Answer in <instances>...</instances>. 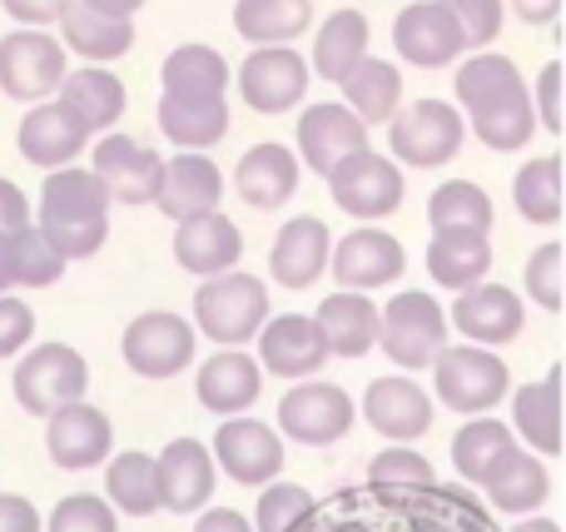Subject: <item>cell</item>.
<instances>
[{
  "label": "cell",
  "instance_id": "1",
  "mask_svg": "<svg viewBox=\"0 0 566 532\" xmlns=\"http://www.w3.org/2000/svg\"><path fill=\"white\" fill-rule=\"evenodd\" d=\"M298 532H497L488 508L462 488H363L313 508Z\"/></svg>",
  "mask_w": 566,
  "mask_h": 532
},
{
  "label": "cell",
  "instance_id": "2",
  "mask_svg": "<svg viewBox=\"0 0 566 532\" xmlns=\"http://www.w3.org/2000/svg\"><path fill=\"white\" fill-rule=\"evenodd\" d=\"M109 195L90 169L65 165V169H50L45 189H40V239L55 249L60 259H90L105 249L109 234Z\"/></svg>",
  "mask_w": 566,
  "mask_h": 532
},
{
  "label": "cell",
  "instance_id": "3",
  "mask_svg": "<svg viewBox=\"0 0 566 532\" xmlns=\"http://www.w3.org/2000/svg\"><path fill=\"white\" fill-rule=\"evenodd\" d=\"M378 344L398 368H432V358L448 348V314L432 294L408 289L392 294L388 309H378Z\"/></svg>",
  "mask_w": 566,
  "mask_h": 532
},
{
  "label": "cell",
  "instance_id": "4",
  "mask_svg": "<svg viewBox=\"0 0 566 532\" xmlns=\"http://www.w3.org/2000/svg\"><path fill=\"white\" fill-rule=\"evenodd\" d=\"M195 324L214 344L239 348L269 324V289L254 274H219L195 289Z\"/></svg>",
  "mask_w": 566,
  "mask_h": 532
},
{
  "label": "cell",
  "instance_id": "5",
  "mask_svg": "<svg viewBox=\"0 0 566 532\" xmlns=\"http://www.w3.org/2000/svg\"><path fill=\"white\" fill-rule=\"evenodd\" d=\"M468 139V119L448 105V100H412L408 109L388 119V149L392 165H412V169H438Z\"/></svg>",
  "mask_w": 566,
  "mask_h": 532
},
{
  "label": "cell",
  "instance_id": "6",
  "mask_svg": "<svg viewBox=\"0 0 566 532\" xmlns=\"http://www.w3.org/2000/svg\"><path fill=\"white\" fill-rule=\"evenodd\" d=\"M432 384H438V398L448 408L468 418H482L512 394V374L492 348L462 344V348H442L432 358Z\"/></svg>",
  "mask_w": 566,
  "mask_h": 532
},
{
  "label": "cell",
  "instance_id": "7",
  "mask_svg": "<svg viewBox=\"0 0 566 532\" xmlns=\"http://www.w3.org/2000/svg\"><path fill=\"white\" fill-rule=\"evenodd\" d=\"M90 364L70 344H40L15 364V404L35 418H50L70 404H85Z\"/></svg>",
  "mask_w": 566,
  "mask_h": 532
},
{
  "label": "cell",
  "instance_id": "8",
  "mask_svg": "<svg viewBox=\"0 0 566 532\" xmlns=\"http://www.w3.org/2000/svg\"><path fill=\"white\" fill-rule=\"evenodd\" d=\"M65 75H70V55L45 30H10V35L0 40V90H6L10 100L45 105Z\"/></svg>",
  "mask_w": 566,
  "mask_h": 532
},
{
  "label": "cell",
  "instance_id": "9",
  "mask_svg": "<svg viewBox=\"0 0 566 532\" xmlns=\"http://www.w3.org/2000/svg\"><path fill=\"white\" fill-rule=\"evenodd\" d=\"M308 60L293 45H259L234 70V85L254 115H289L303 95H308Z\"/></svg>",
  "mask_w": 566,
  "mask_h": 532
},
{
  "label": "cell",
  "instance_id": "10",
  "mask_svg": "<svg viewBox=\"0 0 566 532\" xmlns=\"http://www.w3.org/2000/svg\"><path fill=\"white\" fill-rule=\"evenodd\" d=\"M333 205L353 219H388L392 209L402 205V169L392 165L388 155H373V149H358L348 155L338 169L328 175Z\"/></svg>",
  "mask_w": 566,
  "mask_h": 532
},
{
  "label": "cell",
  "instance_id": "11",
  "mask_svg": "<svg viewBox=\"0 0 566 532\" xmlns=\"http://www.w3.org/2000/svg\"><path fill=\"white\" fill-rule=\"evenodd\" d=\"M353 418H358V408H353V398L338 384H298L279 398V428L293 444H308V448L338 444L353 428Z\"/></svg>",
  "mask_w": 566,
  "mask_h": 532
},
{
  "label": "cell",
  "instance_id": "12",
  "mask_svg": "<svg viewBox=\"0 0 566 532\" xmlns=\"http://www.w3.org/2000/svg\"><path fill=\"white\" fill-rule=\"evenodd\" d=\"M125 364L135 368L139 378H175L195 364V328L179 314H139L135 324L125 328Z\"/></svg>",
  "mask_w": 566,
  "mask_h": 532
},
{
  "label": "cell",
  "instance_id": "13",
  "mask_svg": "<svg viewBox=\"0 0 566 532\" xmlns=\"http://www.w3.org/2000/svg\"><path fill=\"white\" fill-rule=\"evenodd\" d=\"M402 269H408L402 244L373 225L353 229L333 244V279L343 284V294H373L382 284H398Z\"/></svg>",
  "mask_w": 566,
  "mask_h": 532
},
{
  "label": "cell",
  "instance_id": "14",
  "mask_svg": "<svg viewBox=\"0 0 566 532\" xmlns=\"http://www.w3.org/2000/svg\"><path fill=\"white\" fill-rule=\"evenodd\" d=\"M392 45L408 65L418 70H442L468 50L462 40V25L452 20V10L442 0H412L398 20H392Z\"/></svg>",
  "mask_w": 566,
  "mask_h": 532
},
{
  "label": "cell",
  "instance_id": "15",
  "mask_svg": "<svg viewBox=\"0 0 566 532\" xmlns=\"http://www.w3.org/2000/svg\"><path fill=\"white\" fill-rule=\"evenodd\" d=\"M159 169H165V159L149 145H139V139H129V135H105L95 145L90 175H95L99 185H105V195L119 199V205H155Z\"/></svg>",
  "mask_w": 566,
  "mask_h": 532
},
{
  "label": "cell",
  "instance_id": "16",
  "mask_svg": "<svg viewBox=\"0 0 566 532\" xmlns=\"http://www.w3.org/2000/svg\"><path fill=\"white\" fill-rule=\"evenodd\" d=\"M358 149H368V125L348 105H308L298 115V155L313 175L328 179Z\"/></svg>",
  "mask_w": 566,
  "mask_h": 532
},
{
  "label": "cell",
  "instance_id": "17",
  "mask_svg": "<svg viewBox=\"0 0 566 532\" xmlns=\"http://www.w3.org/2000/svg\"><path fill=\"white\" fill-rule=\"evenodd\" d=\"M214 463L244 488L274 483L283 473V444L274 428L259 424V418H229L214 434Z\"/></svg>",
  "mask_w": 566,
  "mask_h": 532
},
{
  "label": "cell",
  "instance_id": "18",
  "mask_svg": "<svg viewBox=\"0 0 566 532\" xmlns=\"http://www.w3.org/2000/svg\"><path fill=\"white\" fill-rule=\"evenodd\" d=\"M363 418L368 428H378L382 438L408 448L412 438H422L432 428V398L422 394L412 378L388 374V378H373L368 394H363Z\"/></svg>",
  "mask_w": 566,
  "mask_h": 532
},
{
  "label": "cell",
  "instance_id": "19",
  "mask_svg": "<svg viewBox=\"0 0 566 532\" xmlns=\"http://www.w3.org/2000/svg\"><path fill=\"white\" fill-rule=\"evenodd\" d=\"M219 199H224V175L209 155H175L165 159L159 169V195L155 205L165 209L169 219H199V215H214Z\"/></svg>",
  "mask_w": 566,
  "mask_h": 532
},
{
  "label": "cell",
  "instance_id": "20",
  "mask_svg": "<svg viewBox=\"0 0 566 532\" xmlns=\"http://www.w3.org/2000/svg\"><path fill=\"white\" fill-rule=\"evenodd\" d=\"M159 473V508L169 513H199L214 493V458L199 438H175L165 453L155 458Z\"/></svg>",
  "mask_w": 566,
  "mask_h": 532
},
{
  "label": "cell",
  "instance_id": "21",
  "mask_svg": "<svg viewBox=\"0 0 566 532\" xmlns=\"http://www.w3.org/2000/svg\"><path fill=\"white\" fill-rule=\"evenodd\" d=\"M109 444H115L109 418L99 414L95 404H70V408H60V414L45 418V448L60 468H70V473L105 463Z\"/></svg>",
  "mask_w": 566,
  "mask_h": 532
},
{
  "label": "cell",
  "instance_id": "22",
  "mask_svg": "<svg viewBox=\"0 0 566 532\" xmlns=\"http://www.w3.org/2000/svg\"><path fill=\"white\" fill-rule=\"evenodd\" d=\"M328 358L313 314H279L259 328V368L279 378H313Z\"/></svg>",
  "mask_w": 566,
  "mask_h": 532
},
{
  "label": "cell",
  "instance_id": "23",
  "mask_svg": "<svg viewBox=\"0 0 566 532\" xmlns=\"http://www.w3.org/2000/svg\"><path fill=\"white\" fill-rule=\"evenodd\" d=\"M239 254H244V234L229 215H199V219H185L175 234V259L179 269L199 279H219V274H234Z\"/></svg>",
  "mask_w": 566,
  "mask_h": 532
},
{
  "label": "cell",
  "instance_id": "24",
  "mask_svg": "<svg viewBox=\"0 0 566 532\" xmlns=\"http://www.w3.org/2000/svg\"><path fill=\"white\" fill-rule=\"evenodd\" d=\"M452 328H462L478 348L512 344L522 334V299L507 284H472L452 304Z\"/></svg>",
  "mask_w": 566,
  "mask_h": 532
},
{
  "label": "cell",
  "instance_id": "25",
  "mask_svg": "<svg viewBox=\"0 0 566 532\" xmlns=\"http://www.w3.org/2000/svg\"><path fill=\"white\" fill-rule=\"evenodd\" d=\"M15 145H20V155H25L30 165H40L50 175V169L75 165V155L90 145V135L80 129V119L70 115L60 100H45V105H35L25 119H20Z\"/></svg>",
  "mask_w": 566,
  "mask_h": 532
},
{
  "label": "cell",
  "instance_id": "26",
  "mask_svg": "<svg viewBox=\"0 0 566 532\" xmlns=\"http://www.w3.org/2000/svg\"><path fill=\"white\" fill-rule=\"evenodd\" d=\"M328 225L313 215H298L274 234V249H269V274L279 279L283 289H308L313 279L328 269Z\"/></svg>",
  "mask_w": 566,
  "mask_h": 532
},
{
  "label": "cell",
  "instance_id": "27",
  "mask_svg": "<svg viewBox=\"0 0 566 532\" xmlns=\"http://www.w3.org/2000/svg\"><path fill=\"white\" fill-rule=\"evenodd\" d=\"M264 388V368L254 364L249 354L239 348H224V354H209V364H199V378H195V394L209 414H224V418H239L249 404L259 398Z\"/></svg>",
  "mask_w": 566,
  "mask_h": 532
},
{
  "label": "cell",
  "instance_id": "28",
  "mask_svg": "<svg viewBox=\"0 0 566 532\" xmlns=\"http://www.w3.org/2000/svg\"><path fill=\"white\" fill-rule=\"evenodd\" d=\"M318 324V338L328 354L338 358H363L373 344H378V304L368 294H328L313 314Z\"/></svg>",
  "mask_w": 566,
  "mask_h": 532
},
{
  "label": "cell",
  "instance_id": "29",
  "mask_svg": "<svg viewBox=\"0 0 566 532\" xmlns=\"http://www.w3.org/2000/svg\"><path fill=\"white\" fill-rule=\"evenodd\" d=\"M234 189L244 205L254 209H279L289 205V195L298 189V155H289V145H254L234 169Z\"/></svg>",
  "mask_w": 566,
  "mask_h": 532
},
{
  "label": "cell",
  "instance_id": "30",
  "mask_svg": "<svg viewBox=\"0 0 566 532\" xmlns=\"http://www.w3.org/2000/svg\"><path fill=\"white\" fill-rule=\"evenodd\" d=\"M482 488H488V498H492L497 513H537L552 493V478H547V463H542L537 453H527V448H507V453L488 468Z\"/></svg>",
  "mask_w": 566,
  "mask_h": 532
},
{
  "label": "cell",
  "instance_id": "31",
  "mask_svg": "<svg viewBox=\"0 0 566 532\" xmlns=\"http://www.w3.org/2000/svg\"><path fill=\"white\" fill-rule=\"evenodd\" d=\"M55 95H60V105L80 119L85 135H99V129H109L119 115H125V85H119V75H109L105 65L70 70V75L60 80Z\"/></svg>",
  "mask_w": 566,
  "mask_h": 532
},
{
  "label": "cell",
  "instance_id": "32",
  "mask_svg": "<svg viewBox=\"0 0 566 532\" xmlns=\"http://www.w3.org/2000/svg\"><path fill=\"white\" fill-rule=\"evenodd\" d=\"M60 45H65V55L70 50L85 55V65H105V60L129 55V45H135V20H109V15H99V10L70 0V10L60 15Z\"/></svg>",
  "mask_w": 566,
  "mask_h": 532
},
{
  "label": "cell",
  "instance_id": "33",
  "mask_svg": "<svg viewBox=\"0 0 566 532\" xmlns=\"http://www.w3.org/2000/svg\"><path fill=\"white\" fill-rule=\"evenodd\" d=\"M159 80H165L169 100H224L234 70L214 45H179L165 55Z\"/></svg>",
  "mask_w": 566,
  "mask_h": 532
},
{
  "label": "cell",
  "instance_id": "34",
  "mask_svg": "<svg viewBox=\"0 0 566 532\" xmlns=\"http://www.w3.org/2000/svg\"><path fill=\"white\" fill-rule=\"evenodd\" d=\"M452 90H458V105L468 109V115H482V109H492V105H507V100L527 95V80H522V70L512 65L507 55L482 50V55H472L458 65Z\"/></svg>",
  "mask_w": 566,
  "mask_h": 532
},
{
  "label": "cell",
  "instance_id": "35",
  "mask_svg": "<svg viewBox=\"0 0 566 532\" xmlns=\"http://www.w3.org/2000/svg\"><path fill=\"white\" fill-rule=\"evenodd\" d=\"M338 85H343V105H348L363 125H388V119L402 109V75H398V65H388V60L363 55Z\"/></svg>",
  "mask_w": 566,
  "mask_h": 532
},
{
  "label": "cell",
  "instance_id": "36",
  "mask_svg": "<svg viewBox=\"0 0 566 532\" xmlns=\"http://www.w3.org/2000/svg\"><path fill=\"white\" fill-rule=\"evenodd\" d=\"M512 424L542 458L562 453V368H552L542 384H527L512 394Z\"/></svg>",
  "mask_w": 566,
  "mask_h": 532
},
{
  "label": "cell",
  "instance_id": "37",
  "mask_svg": "<svg viewBox=\"0 0 566 532\" xmlns=\"http://www.w3.org/2000/svg\"><path fill=\"white\" fill-rule=\"evenodd\" d=\"M492 269V244L488 234H472V229H442L428 244V274L438 279L442 289H472L482 284Z\"/></svg>",
  "mask_w": 566,
  "mask_h": 532
},
{
  "label": "cell",
  "instance_id": "38",
  "mask_svg": "<svg viewBox=\"0 0 566 532\" xmlns=\"http://www.w3.org/2000/svg\"><path fill=\"white\" fill-rule=\"evenodd\" d=\"M65 274V259L40 239L35 225L15 229V234H0V294L6 289H50Z\"/></svg>",
  "mask_w": 566,
  "mask_h": 532
},
{
  "label": "cell",
  "instance_id": "39",
  "mask_svg": "<svg viewBox=\"0 0 566 532\" xmlns=\"http://www.w3.org/2000/svg\"><path fill=\"white\" fill-rule=\"evenodd\" d=\"M313 25V0H239L234 30L249 45H293Z\"/></svg>",
  "mask_w": 566,
  "mask_h": 532
},
{
  "label": "cell",
  "instance_id": "40",
  "mask_svg": "<svg viewBox=\"0 0 566 532\" xmlns=\"http://www.w3.org/2000/svg\"><path fill=\"white\" fill-rule=\"evenodd\" d=\"M363 55H368V15H363V10H333L318 25V35H313L308 70H318L323 80L338 85Z\"/></svg>",
  "mask_w": 566,
  "mask_h": 532
},
{
  "label": "cell",
  "instance_id": "41",
  "mask_svg": "<svg viewBox=\"0 0 566 532\" xmlns=\"http://www.w3.org/2000/svg\"><path fill=\"white\" fill-rule=\"evenodd\" d=\"M159 129H165L179 149L199 155V149L219 145V139L229 135V105L224 100H169V95H159Z\"/></svg>",
  "mask_w": 566,
  "mask_h": 532
},
{
  "label": "cell",
  "instance_id": "42",
  "mask_svg": "<svg viewBox=\"0 0 566 532\" xmlns=\"http://www.w3.org/2000/svg\"><path fill=\"white\" fill-rule=\"evenodd\" d=\"M512 199L517 215L527 225H557L562 219V159L557 155H537L517 169L512 179Z\"/></svg>",
  "mask_w": 566,
  "mask_h": 532
},
{
  "label": "cell",
  "instance_id": "43",
  "mask_svg": "<svg viewBox=\"0 0 566 532\" xmlns=\"http://www.w3.org/2000/svg\"><path fill=\"white\" fill-rule=\"evenodd\" d=\"M507 448H517V434H512L507 424H497L492 414H482V418H472V424H462L458 438H452V468H458L468 483H482L488 468L497 463Z\"/></svg>",
  "mask_w": 566,
  "mask_h": 532
},
{
  "label": "cell",
  "instance_id": "44",
  "mask_svg": "<svg viewBox=\"0 0 566 532\" xmlns=\"http://www.w3.org/2000/svg\"><path fill=\"white\" fill-rule=\"evenodd\" d=\"M105 493L109 508L129 518H149L159 513V473H155V458L149 453H119L105 473Z\"/></svg>",
  "mask_w": 566,
  "mask_h": 532
},
{
  "label": "cell",
  "instance_id": "45",
  "mask_svg": "<svg viewBox=\"0 0 566 532\" xmlns=\"http://www.w3.org/2000/svg\"><path fill=\"white\" fill-rule=\"evenodd\" d=\"M428 219H432V234H442V229H472V234H488L492 229V199H488V189H478L472 179H448V185L432 189Z\"/></svg>",
  "mask_w": 566,
  "mask_h": 532
},
{
  "label": "cell",
  "instance_id": "46",
  "mask_svg": "<svg viewBox=\"0 0 566 532\" xmlns=\"http://www.w3.org/2000/svg\"><path fill=\"white\" fill-rule=\"evenodd\" d=\"M472 129H478V139L488 149H502V155L522 149L532 135H537L532 90H527V95H517V100H507V105H492V109H482V115H472Z\"/></svg>",
  "mask_w": 566,
  "mask_h": 532
},
{
  "label": "cell",
  "instance_id": "47",
  "mask_svg": "<svg viewBox=\"0 0 566 532\" xmlns=\"http://www.w3.org/2000/svg\"><path fill=\"white\" fill-rule=\"evenodd\" d=\"M313 493L298 483H269L254 508V532H298L313 518Z\"/></svg>",
  "mask_w": 566,
  "mask_h": 532
},
{
  "label": "cell",
  "instance_id": "48",
  "mask_svg": "<svg viewBox=\"0 0 566 532\" xmlns=\"http://www.w3.org/2000/svg\"><path fill=\"white\" fill-rule=\"evenodd\" d=\"M428 483H438L432 463L402 444L382 448V453L368 463V488H428Z\"/></svg>",
  "mask_w": 566,
  "mask_h": 532
},
{
  "label": "cell",
  "instance_id": "49",
  "mask_svg": "<svg viewBox=\"0 0 566 532\" xmlns=\"http://www.w3.org/2000/svg\"><path fill=\"white\" fill-rule=\"evenodd\" d=\"M40 532H119L115 523V508L105 503V498L95 493H70L55 503V513H50V528Z\"/></svg>",
  "mask_w": 566,
  "mask_h": 532
},
{
  "label": "cell",
  "instance_id": "50",
  "mask_svg": "<svg viewBox=\"0 0 566 532\" xmlns=\"http://www.w3.org/2000/svg\"><path fill=\"white\" fill-rule=\"evenodd\" d=\"M442 6H448L452 20L462 25V40H468V45H482V50L502 35V20H507V6H502V0H442Z\"/></svg>",
  "mask_w": 566,
  "mask_h": 532
},
{
  "label": "cell",
  "instance_id": "51",
  "mask_svg": "<svg viewBox=\"0 0 566 532\" xmlns=\"http://www.w3.org/2000/svg\"><path fill=\"white\" fill-rule=\"evenodd\" d=\"M527 294L537 299L547 314H557L562 309V244L552 239V244H542L537 254L527 259Z\"/></svg>",
  "mask_w": 566,
  "mask_h": 532
},
{
  "label": "cell",
  "instance_id": "52",
  "mask_svg": "<svg viewBox=\"0 0 566 532\" xmlns=\"http://www.w3.org/2000/svg\"><path fill=\"white\" fill-rule=\"evenodd\" d=\"M30 334H35V314H30V304L0 294V358L20 354V348L30 344Z\"/></svg>",
  "mask_w": 566,
  "mask_h": 532
},
{
  "label": "cell",
  "instance_id": "53",
  "mask_svg": "<svg viewBox=\"0 0 566 532\" xmlns=\"http://www.w3.org/2000/svg\"><path fill=\"white\" fill-rule=\"evenodd\" d=\"M532 115H537V125L552 129V135L562 129V65H557V60H552V65L537 75V100H532Z\"/></svg>",
  "mask_w": 566,
  "mask_h": 532
},
{
  "label": "cell",
  "instance_id": "54",
  "mask_svg": "<svg viewBox=\"0 0 566 532\" xmlns=\"http://www.w3.org/2000/svg\"><path fill=\"white\" fill-rule=\"evenodd\" d=\"M10 20H20V30H40V25H55L60 15L70 10V0H0Z\"/></svg>",
  "mask_w": 566,
  "mask_h": 532
},
{
  "label": "cell",
  "instance_id": "55",
  "mask_svg": "<svg viewBox=\"0 0 566 532\" xmlns=\"http://www.w3.org/2000/svg\"><path fill=\"white\" fill-rule=\"evenodd\" d=\"M30 225V199L20 185H10V179H0V234H15V229Z\"/></svg>",
  "mask_w": 566,
  "mask_h": 532
},
{
  "label": "cell",
  "instance_id": "56",
  "mask_svg": "<svg viewBox=\"0 0 566 532\" xmlns=\"http://www.w3.org/2000/svg\"><path fill=\"white\" fill-rule=\"evenodd\" d=\"M0 532H40L35 503L20 493H0Z\"/></svg>",
  "mask_w": 566,
  "mask_h": 532
},
{
  "label": "cell",
  "instance_id": "57",
  "mask_svg": "<svg viewBox=\"0 0 566 532\" xmlns=\"http://www.w3.org/2000/svg\"><path fill=\"white\" fill-rule=\"evenodd\" d=\"M195 532H254V528H249V518L234 513V508H209L195 523Z\"/></svg>",
  "mask_w": 566,
  "mask_h": 532
},
{
  "label": "cell",
  "instance_id": "58",
  "mask_svg": "<svg viewBox=\"0 0 566 532\" xmlns=\"http://www.w3.org/2000/svg\"><path fill=\"white\" fill-rule=\"evenodd\" d=\"M512 10H517L527 25H552L562 10V0H512Z\"/></svg>",
  "mask_w": 566,
  "mask_h": 532
},
{
  "label": "cell",
  "instance_id": "59",
  "mask_svg": "<svg viewBox=\"0 0 566 532\" xmlns=\"http://www.w3.org/2000/svg\"><path fill=\"white\" fill-rule=\"evenodd\" d=\"M80 6L99 10V15H109V20H135V10L145 6V0H80Z\"/></svg>",
  "mask_w": 566,
  "mask_h": 532
},
{
  "label": "cell",
  "instance_id": "60",
  "mask_svg": "<svg viewBox=\"0 0 566 532\" xmlns=\"http://www.w3.org/2000/svg\"><path fill=\"white\" fill-rule=\"evenodd\" d=\"M512 532H562V528L552 523V518H527V523H517Z\"/></svg>",
  "mask_w": 566,
  "mask_h": 532
}]
</instances>
